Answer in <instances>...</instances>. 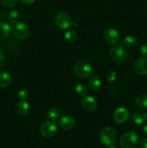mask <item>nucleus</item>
Segmentation results:
<instances>
[{
	"label": "nucleus",
	"instance_id": "nucleus-15",
	"mask_svg": "<svg viewBox=\"0 0 147 148\" xmlns=\"http://www.w3.org/2000/svg\"><path fill=\"white\" fill-rule=\"evenodd\" d=\"M30 110V105L25 101H20L16 106V111L20 115L24 116L27 114Z\"/></svg>",
	"mask_w": 147,
	"mask_h": 148
},
{
	"label": "nucleus",
	"instance_id": "nucleus-14",
	"mask_svg": "<svg viewBox=\"0 0 147 148\" xmlns=\"http://www.w3.org/2000/svg\"><path fill=\"white\" fill-rule=\"evenodd\" d=\"M132 121L135 124H142L147 121V114L144 110H138L133 114Z\"/></svg>",
	"mask_w": 147,
	"mask_h": 148
},
{
	"label": "nucleus",
	"instance_id": "nucleus-22",
	"mask_svg": "<svg viewBox=\"0 0 147 148\" xmlns=\"http://www.w3.org/2000/svg\"><path fill=\"white\" fill-rule=\"evenodd\" d=\"M64 38L66 40V42L69 43H74L75 40L77 38V34H76V32L73 30H68L64 35Z\"/></svg>",
	"mask_w": 147,
	"mask_h": 148
},
{
	"label": "nucleus",
	"instance_id": "nucleus-28",
	"mask_svg": "<svg viewBox=\"0 0 147 148\" xmlns=\"http://www.w3.org/2000/svg\"><path fill=\"white\" fill-rule=\"evenodd\" d=\"M141 146L142 148H147V138H144L141 140Z\"/></svg>",
	"mask_w": 147,
	"mask_h": 148
},
{
	"label": "nucleus",
	"instance_id": "nucleus-31",
	"mask_svg": "<svg viewBox=\"0 0 147 148\" xmlns=\"http://www.w3.org/2000/svg\"><path fill=\"white\" fill-rule=\"evenodd\" d=\"M143 131H144V134H145L146 135H147V124H146V125L144 127V129H143Z\"/></svg>",
	"mask_w": 147,
	"mask_h": 148
},
{
	"label": "nucleus",
	"instance_id": "nucleus-26",
	"mask_svg": "<svg viewBox=\"0 0 147 148\" xmlns=\"http://www.w3.org/2000/svg\"><path fill=\"white\" fill-rule=\"evenodd\" d=\"M116 78H117L116 73H115V72H113V71L110 72L108 74V76H107V79H108V80L110 82H115Z\"/></svg>",
	"mask_w": 147,
	"mask_h": 148
},
{
	"label": "nucleus",
	"instance_id": "nucleus-11",
	"mask_svg": "<svg viewBox=\"0 0 147 148\" xmlns=\"http://www.w3.org/2000/svg\"><path fill=\"white\" fill-rule=\"evenodd\" d=\"M59 124L63 130H71L75 125V119L71 116L64 115L59 119Z\"/></svg>",
	"mask_w": 147,
	"mask_h": 148
},
{
	"label": "nucleus",
	"instance_id": "nucleus-13",
	"mask_svg": "<svg viewBox=\"0 0 147 148\" xmlns=\"http://www.w3.org/2000/svg\"><path fill=\"white\" fill-rule=\"evenodd\" d=\"M11 33L10 25L4 21L0 22V42H4L9 38Z\"/></svg>",
	"mask_w": 147,
	"mask_h": 148
},
{
	"label": "nucleus",
	"instance_id": "nucleus-20",
	"mask_svg": "<svg viewBox=\"0 0 147 148\" xmlns=\"http://www.w3.org/2000/svg\"><path fill=\"white\" fill-rule=\"evenodd\" d=\"M19 18H20V12L17 10H13L9 13L8 20L12 26L17 23Z\"/></svg>",
	"mask_w": 147,
	"mask_h": 148
},
{
	"label": "nucleus",
	"instance_id": "nucleus-10",
	"mask_svg": "<svg viewBox=\"0 0 147 148\" xmlns=\"http://www.w3.org/2000/svg\"><path fill=\"white\" fill-rule=\"evenodd\" d=\"M104 38L110 44H115L120 40L119 32L114 28H108L104 33Z\"/></svg>",
	"mask_w": 147,
	"mask_h": 148
},
{
	"label": "nucleus",
	"instance_id": "nucleus-8",
	"mask_svg": "<svg viewBox=\"0 0 147 148\" xmlns=\"http://www.w3.org/2000/svg\"><path fill=\"white\" fill-rule=\"evenodd\" d=\"M134 71L137 75L144 76L147 75V57L141 56L134 62Z\"/></svg>",
	"mask_w": 147,
	"mask_h": 148
},
{
	"label": "nucleus",
	"instance_id": "nucleus-1",
	"mask_svg": "<svg viewBox=\"0 0 147 148\" xmlns=\"http://www.w3.org/2000/svg\"><path fill=\"white\" fill-rule=\"evenodd\" d=\"M110 57L117 64H123L128 58V53L125 48L122 45H115L110 51Z\"/></svg>",
	"mask_w": 147,
	"mask_h": 148
},
{
	"label": "nucleus",
	"instance_id": "nucleus-23",
	"mask_svg": "<svg viewBox=\"0 0 147 148\" xmlns=\"http://www.w3.org/2000/svg\"><path fill=\"white\" fill-rule=\"evenodd\" d=\"M76 91L77 94L80 96H85L87 93V88L85 85V84L82 82H79L76 86Z\"/></svg>",
	"mask_w": 147,
	"mask_h": 148
},
{
	"label": "nucleus",
	"instance_id": "nucleus-30",
	"mask_svg": "<svg viewBox=\"0 0 147 148\" xmlns=\"http://www.w3.org/2000/svg\"><path fill=\"white\" fill-rule=\"evenodd\" d=\"M21 1H22L23 3H24V4H32V3L34 2L35 0H21Z\"/></svg>",
	"mask_w": 147,
	"mask_h": 148
},
{
	"label": "nucleus",
	"instance_id": "nucleus-21",
	"mask_svg": "<svg viewBox=\"0 0 147 148\" xmlns=\"http://www.w3.org/2000/svg\"><path fill=\"white\" fill-rule=\"evenodd\" d=\"M48 116L50 121H55L60 119L61 112L58 108H52L49 110L48 113Z\"/></svg>",
	"mask_w": 147,
	"mask_h": 148
},
{
	"label": "nucleus",
	"instance_id": "nucleus-17",
	"mask_svg": "<svg viewBox=\"0 0 147 148\" xmlns=\"http://www.w3.org/2000/svg\"><path fill=\"white\" fill-rule=\"evenodd\" d=\"M12 77L8 72H3L0 73V88H7L10 85Z\"/></svg>",
	"mask_w": 147,
	"mask_h": 148
},
{
	"label": "nucleus",
	"instance_id": "nucleus-5",
	"mask_svg": "<svg viewBox=\"0 0 147 148\" xmlns=\"http://www.w3.org/2000/svg\"><path fill=\"white\" fill-rule=\"evenodd\" d=\"M55 23L61 30H67L72 25L70 16L65 12H59L55 17Z\"/></svg>",
	"mask_w": 147,
	"mask_h": 148
},
{
	"label": "nucleus",
	"instance_id": "nucleus-3",
	"mask_svg": "<svg viewBox=\"0 0 147 148\" xmlns=\"http://www.w3.org/2000/svg\"><path fill=\"white\" fill-rule=\"evenodd\" d=\"M139 143V137L134 132L128 131L124 133L120 140V145L122 148H133Z\"/></svg>",
	"mask_w": 147,
	"mask_h": 148
},
{
	"label": "nucleus",
	"instance_id": "nucleus-6",
	"mask_svg": "<svg viewBox=\"0 0 147 148\" xmlns=\"http://www.w3.org/2000/svg\"><path fill=\"white\" fill-rule=\"evenodd\" d=\"M58 125L55 121H48L43 123L41 125L40 129V134L45 137H54L58 133Z\"/></svg>",
	"mask_w": 147,
	"mask_h": 148
},
{
	"label": "nucleus",
	"instance_id": "nucleus-2",
	"mask_svg": "<svg viewBox=\"0 0 147 148\" xmlns=\"http://www.w3.org/2000/svg\"><path fill=\"white\" fill-rule=\"evenodd\" d=\"M75 75L79 78H88L92 74V66L87 61L81 60L76 62L74 67Z\"/></svg>",
	"mask_w": 147,
	"mask_h": 148
},
{
	"label": "nucleus",
	"instance_id": "nucleus-32",
	"mask_svg": "<svg viewBox=\"0 0 147 148\" xmlns=\"http://www.w3.org/2000/svg\"><path fill=\"white\" fill-rule=\"evenodd\" d=\"M109 148H117V147H114V146H112V145H111V146H110Z\"/></svg>",
	"mask_w": 147,
	"mask_h": 148
},
{
	"label": "nucleus",
	"instance_id": "nucleus-7",
	"mask_svg": "<svg viewBox=\"0 0 147 148\" xmlns=\"http://www.w3.org/2000/svg\"><path fill=\"white\" fill-rule=\"evenodd\" d=\"M13 34L20 40L27 38L29 35V30L27 25L23 23H17L12 27Z\"/></svg>",
	"mask_w": 147,
	"mask_h": 148
},
{
	"label": "nucleus",
	"instance_id": "nucleus-19",
	"mask_svg": "<svg viewBox=\"0 0 147 148\" xmlns=\"http://www.w3.org/2000/svg\"><path fill=\"white\" fill-rule=\"evenodd\" d=\"M122 43L125 46L128 48H133L135 46L137 43V39L133 36H127L122 40Z\"/></svg>",
	"mask_w": 147,
	"mask_h": 148
},
{
	"label": "nucleus",
	"instance_id": "nucleus-4",
	"mask_svg": "<svg viewBox=\"0 0 147 148\" xmlns=\"http://www.w3.org/2000/svg\"><path fill=\"white\" fill-rule=\"evenodd\" d=\"M117 132L112 127H105L101 131L99 134L100 141L105 145L111 146L115 143L117 140Z\"/></svg>",
	"mask_w": 147,
	"mask_h": 148
},
{
	"label": "nucleus",
	"instance_id": "nucleus-12",
	"mask_svg": "<svg viewBox=\"0 0 147 148\" xmlns=\"http://www.w3.org/2000/svg\"><path fill=\"white\" fill-rule=\"evenodd\" d=\"M82 105L85 110L88 111H95L97 106V100L91 95H85L82 99Z\"/></svg>",
	"mask_w": 147,
	"mask_h": 148
},
{
	"label": "nucleus",
	"instance_id": "nucleus-24",
	"mask_svg": "<svg viewBox=\"0 0 147 148\" xmlns=\"http://www.w3.org/2000/svg\"><path fill=\"white\" fill-rule=\"evenodd\" d=\"M28 92L26 89H20L17 92V96L21 101H24L28 97Z\"/></svg>",
	"mask_w": 147,
	"mask_h": 148
},
{
	"label": "nucleus",
	"instance_id": "nucleus-25",
	"mask_svg": "<svg viewBox=\"0 0 147 148\" xmlns=\"http://www.w3.org/2000/svg\"><path fill=\"white\" fill-rule=\"evenodd\" d=\"M1 4L7 7H13L17 4L18 0H1Z\"/></svg>",
	"mask_w": 147,
	"mask_h": 148
},
{
	"label": "nucleus",
	"instance_id": "nucleus-9",
	"mask_svg": "<svg viewBox=\"0 0 147 148\" xmlns=\"http://www.w3.org/2000/svg\"><path fill=\"white\" fill-rule=\"evenodd\" d=\"M130 112L127 108L124 107H119L114 111L113 119L116 123L122 124L130 118Z\"/></svg>",
	"mask_w": 147,
	"mask_h": 148
},
{
	"label": "nucleus",
	"instance_id": "nucleus-16",
	"mask_svg": "<svg viewBox=\"0 0 147 148\" xmlns=\"http://www.w3.org/2000/svg\"><path fill=\"white\" fill-rule=\"evenodd\" d=\"M135 105L141 110L147 109V94H141L135 98Z\"/></svg>",
	"mask_w": 147,
	"mask_h": 148
},
{
	"label": "nucleus",
	"instance_id": "nucleus-27",
	"mask_svg": "<svg viewBox=\"0 0 147 148\" xmlns=\"http://www.w3.org/2000/svg\"><path fill=\"white\" fill-rule=\"evenodd\" d=\"M141 53L143 56L147 57V43H144L141 48Z\"/></svg>",
	"mask_w": 147,
	"mask_h": 148
},
{
	"label": "nucleus",
	"instance_id": "nucleus-18",
	"mask_svg": "<svg viewBox=\"0 0 147 148\" xmlns=\"http://www.w3.org/2000/svg\"><path fill=\"white\" fill-rule=\"evenodd\" d=\"M89 86L93 90H97L101 86V80L99 77L93 75L89 79Z\"/></svg>",
	"mask_w": 147,
	"mask_h": 148
},
{
	"label": "nucleus",
	"instance_id": "nucleus-29",
	"mask_svg": "<svg viewBox=\"0 0 147 148\" xmlns=\"http://www.w3.org/2000/svg\"><path fill=\"white\" fill-rule=\"evenodd\" d=\"M4 55L3 52L0 51V67L4 64Z\"/></svg>",
	"mask_w": 147,
	"mask_h": 148
}]
</instances>
